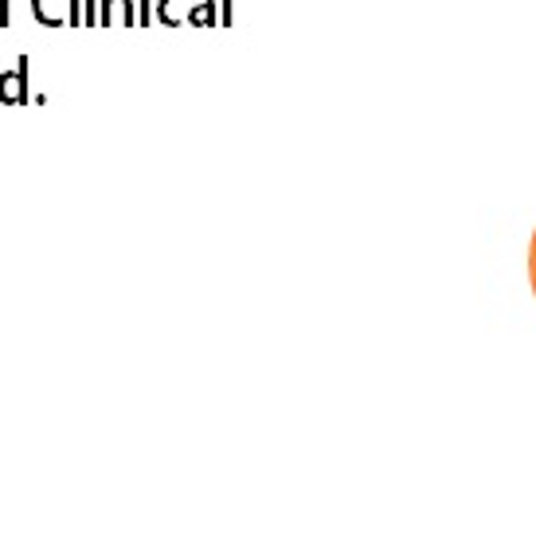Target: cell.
<instances>
[{
  "label": "cell",
  "instance_id": "cell-1",
  "mask_svg": "<svg viewBox=\"0 0 536 555\" xmlns=\"http://www.w3.org/2000/svg\"><path fill=\"white\" fill-rule=\"evenodd\" d=\"M31 16L43 24V28H79L82 9L79 0H31Z\"/></svg>",
  "mask_w": 536,
  "mask_h": 555
},
{
  "label": "cell",
  "instance_id": "cell-2",
  "mask_svg": "<svg viewBox=\"0 0 536 555\" xmlns=\"http://www.w3.org/2000/svg\"><path fill=\"white\" fill-rule=\"evenodd\" d=\"M28 55L16 60V70H4L0 75V102L4 106H28Z\"/></svg>",
  "mask_w": 536,
  "mask_h": 555
},
{
  "label": "cell",
  "instance_id": "cell-3",
  "mask_svg": "<svg viewBox=\"0 0 536 555\" xmlns=\"http://www.w3.org/2000/svg\"><path fill=\"white\" fill-rule=\"evenodd\" d=\"M99 24L102 28H133L138 24L133 0H99Z\"/></svg>",
  "mask_w": 536,
  "mask_h": 555
},
{
  "label": "cell",
  "instance_id": "cell-4",
  "mask_svg": "<svg viewBox=\"0 0 536 555\" xmlns=\"http://www.w3.org/2000/svg\"><path fill=\"white\" fill-rule=\"evenodd\" d=\"M189 16V0H157L153 4V21L165 24V28H180Z\"/></svg>",
  "mask_w": 536,
  "mask_h": 555
},
{
  "label": "cell",
  "instance_id": "cell-5",
  "mask_svg": "<svg viewBox=\"0 0 536 555\" xmlns=\"http://www.w3.org/2000/svg\"><path fill=\"white\" fill-rule=\"evenodd\" d=\"M184 24H196V28H216L219 24V4L216 0H189V16Z\"/></svg>",
  "mask_w": 536,
  "mask_h": 555
},
{
  "label": "cell",
  "instance_id": "cell-6",
  "mask_svg": "<svg viewBox=\"0 0 536 555\" xmlns=\"http://www.w3.org/2000/svg\"><path fill=\"white\" fill-rule=\"evenodd\" d=\"M153 24V0H141L138 4V28H150Z\"/></svg>",
  "mask_w": 536,
  "mask_h": 555
},
{
  "label": "cell",
  "instance_id": "cell-7",
  "mask_svg": "<svg viewBox=\"0 0 536 555\" xmlns=\"http://www.w3.org/2000/svg\"><path fill=\"white\" fill-rule=\"evenodd\" d=\"M219 24H235V12H231V0H219Z\"/></svg>",
  "mask_w": 536,
  "mask_h": 555
},
{
  "label": "cell",
  "instance_id": "cell-8",
  "mask_svg": "<svg viewBox=\"0 0 536 555\" xmlns=\"http://www.w3.org/2000/svg\"><path fill=\"white\" fill-rule=\"evenodd\" d=\"M12 24V0H0V28H9Z\"/></svg>",
  "mask_w": 536,
  "mask_h": 555
}]
</instances>
